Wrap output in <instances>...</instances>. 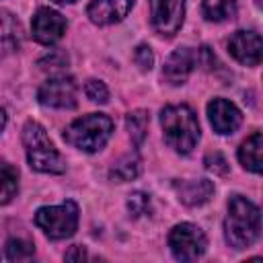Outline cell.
Wrapping results in <instances>:
<instances>
[{
  "mask_svg": "<svg viewBox=\"0 0 263 263\" xmlns=\"http://www.w3.org/2000/svg\"><path fill=\"white\" fill-rule=\"evenodd\" d=\"M261 234V210L245 195H230L224 218V238L232 249L255 245Z\"/></svg>",
  "mask_w": 263,
  "mask_h": 263,
  "instance_id": "6da1fadb",
  "label": "cell"
},
{
  "mask_svg": "<svg viewBox=\"0 0 263 263\" xmlns=\"http://www.w3.org/2000/svg\"><path fill=\"white\" fill-rule=\"evenodd\" d=\"M160 125L164 142L179 154H189L201 138L197 115L189 105H166L160 111Z\"/></svg>",
  "mask_w": 263,
  "mask_h": 263,
  "instance_id": "7a4b0ae2",
  "label": "cell"
},
{
  "mask_svg": "<svg viewBox=\"0 0 263 263\" xmlns=\"http://www.w3.org/2000/svg\"><path fill=\"white\" fill-rule=\"evenodd\" d=\"M23 146L27 154V162L37 173H49V175H62L66 171V160L60 154V150L49 140L45 127L39 121H25L23 125Z\"/></svg>",
  "mask_w": 263,
  "mask_h": 263,
  "instance_id": "3957f363",
  "label": "cell"
},
{
  "mask_svg": "<svg viewBox=\"0 0 263 263\" xmlns=\"http://www.w3.org/2000/svg\"><path fill=\"white\" fill-rule=\"evenodd\" d=\"M111 134H113V119L109 115L88 113L74 119L64 129V140L86 154H95L109 142Z\"/></svg>",
  "mask_w": 263,
  "mask_h": 263,
  "instance_id": "277c9868",
  "label": "cell"
},
{
  "mask_svg": "<svg viewBox=\"0 0 263 263\" xmlns=\"http://www.w3.org/2000/svg\"><path fill=\"white\" fill-rule=\"evenodd\" d=\"M80 210L78 203L72 199H66L60 205H43L35 212V224L43 234L51 240H64L70 238L78 228Z\"/></svg>",
  "mask_w": 263,
  "mask_h": 263,
  "instance_id": "5b68a950",
  "label": "cell"
},
{
  "mask_svg": "<svg viewBox=\"0 0 263 263\" xmlns=\"http://www.w3.org/2000/svg\"><path fill=\"white\" fill-rule=\"evenodd\" d=\"M168 249L177 261H195L208 249L205 232L193 222H181L168 232Z\"/></svg>",
  "mask_w": 263,
  "mask_h": 263,
  "instance_id": "8992f818",
  "label": "cell"
},
{
  "mask_svg": "<svg viewBox=\"0 0 263 263\" xmlns=\"http://www.w3.org/2000/svg\"><path fill=\"white\" fill-rule=\"evenodd\" d=\"M78 84L72 76L66 74H58L47 78L39 90H37V101L43 107H51V109H74L78 105Z\"/></svg>",
  "mask_w": 263,
  "mask_h": 263,
  "instance_id": "52a82bcc",
  "label": "cell"
},
{
  "mask_svg": "<svg viewBox=\"0 0 263 263\" xmlns=\"http://www.w3.org/2000/svg\"><path fill=\"white\" fill-rule=\"evenodd\" d=\"M150 25L160 37H175L185 21V0H148Z\"/></svg>",
  "mask_w": 263,
  "mask_h": 263,
  "instance_id": "ba28073f",
  "label": "cell"
},
{
  "mask_svg": "<svg viewBox=\"0 0 263 263\" xmlns=\"http://www.w3.org/2000/svg\"><path fill=\"white\" fill-rule=\"evenodd\" d=\"M66 18L49 8V6H41L37 8V12L33 14V21H31V33H33V39L41 45H53L58 43L64 33H66Z\"/></svg>",
  "mask_w": 263,
  "mask_h": 263,
  "instance_id": "9c48e42d",
  "label": "cell"
},
{
  "mask_svg": "<svg viewBox=\"0 0 263 263\" xmlns=\"http://www.w3.org/2000/svg\"><path fill=\"white\" fill-rule=\"evenodd\" d=\"M197 64L199 58L193 47H177L162 66V78L173 86H181L187 82V78L191 76Z\"/></svg>",
  "mask_w": 263,
  "mask_h": 263,
  "instance_id": "30bf717a",
  "label": "cell"
},
{
  "mask_svg": "<svg viewBox=\"0 0 263 263\" xmlns=\"http://www.w3.org/2000/svg\"><path fill=\"white\" fill-rule=\"evenodd\" d=\"M208 119H210V123H212V127H214L216 134L228 136V134H234L240 127L242 113L228 99L216 97V99H212L208 103Z\"/></svg>",
  "mask_w": 263,
  "mask_h": 263,
  "instance_id": "8fae6325",
  "label": "cell"
},
{
  "mask_svg": "<svg viewBox=\"0 0 263 263\" xmlns=\"http://www.w3.org/2000/svg\"><path fill=\"white\" fill-rule=\"evenodd\" d=\"M261 35L257 31H236L232 33V37L228 39V51L230 55L242 64V66H259L261 62Z\"/></svg>",
  "mask_w": 263,
  "mask_h": 263,
  "instance_id": "7c38bea8",
  "label": "cell"
},
{
  "mask_svg": "<svg viewBox=\"0 0 263 263\" xmlns=\"http://www.w3.org/2000/svg\"><path fill=\"white\" fill-rule=\"evenodd\" d=\"M132 6H134V0H90L86 14L90 23L99 27H107L123 21L129 14Z\"/></svg>",
  "mask_w": 263,
  "mask_h": 263,
  "instance_id": "4fadbf2b",
  "label": "cell"
},
{
  "mask_svg": "<svg viewBox=\"0 0 263 263\" xmlns=\"http://www.w3.org/2000/svg\"><path fill=\"white\" fill-rule=\"evenodd\" d=\"M173 189L181 203L187 208H199L210 201L214 195V183L210 179H189V181H175Z\"/></svg>",
  "mask_w": 263,
  "mask_h": 263,
  "instance_id": "5bb4252c",
  "label": "cell"
},
{
  "mask_svg": "<svg viewBox=\"0 0 263 263\" xmlns=\"http://www.w3.org/2000/svg\"><path fill=\"white\" fill-rule=\"evenodd\" d=\"M21 41H23V29L18 18L12 12L0 8V58L18 51Z\"/></svg>",
  "mask_w": 263,
  "mask_h": 263,
  "instance_id": "9a60e30c",
  "label": "cell"
},
{
  "mask_svg": "<svg viewBox=\"0 0 263 263\" xmlns=\"http://www.w3.org/2000/svg\"><path fill=\"white\" fill-rule=\"evenodd\" d=\"M261 150H263V138H261V132H253L238 148V160L240 164L259 175L261 173Z\"/></svg>",
  "mask_w": 263,
  "mask_h": 263,
  "instance_id": "2e32d148",
  "label": "cell"
},
{
  "mask_svg": "<svg viewBox=\"0 0 263 263\" xmlns=\"http://www.w3.org/2000/svg\"><path fill=\"white\" fill-rule=\"evenodd\" d=\"M142 171V160L138 156V152H129L125 156H121L117 162H113V166L109 168V179L115 183H127L134 181Z\"/></svg>",
  "mask_w": 263,
  "mask_h": 263,
  "instance_id": "e0dca14e",
  "label": "cell"
},
{
  "mask_svg": "<svg viewBox=\"0 0 263 263\" xmlns=\"http://www.w3.org/2000/svg\"><path fill=\"white\" fill-rule=\"evenodd\" d=\"M148 125H150V113L146 109H136L125 115V127L132 138L134 148H140L148 136Z\"/></svg>",
  "mask_w": 263,
  "mask_h": 263,
  "instance_id": "ac0fdd59",
  "label": "cell"
},
{
  "mask_svg": "<svg viewBox=\"0 0 263 263\" xmlns=\"http://www.w3.org/2000/svg\"><path fill=\"white\" fill-rule=\"evenodd\" d=\"M18 193V168L8 160H0V205L12 201Z\"/></svg>",
  "mask_w": 263,
  "mask_h": 263,
  "instance_id": "d6986e66",
  "label": "cell"
},
{
  "mask_svg": "<svg viewBox=\"0 0 263 263\" xmlns=\"http://www.w3.org/2000/svg\"><path fill=\"white\" fill-rule=\"evenodd\" d=\"M236 4L238 0H201V10L208 21L222 23L236 14Z\"/></svg>",
  "mask_w": 263,
  "mask_h": 263,
  "instance_id": "ffe728a7",
  "label": "cell"
},
{
  "mask_svg": "<svg viewBox=\"0 0 263 263\" xmlns=\"http://www.w3.org/2000/svg\"><path fill=\"white\" fill-rule=\"evenodd\" d=\"M4 249L8 261H31L35 257V247L23 238H8Z\"/></svg>",
  "mask_w": 263,
  "mask_h": 263,
  "instance_id": "44dd1931",
  "label": "cell"
},
{
  "mask_svg": "<svg viewBox=\"0 0 263 263\" xmlns=\"http://www.w3.org/2000/svg\"><path fill=\"white\" fill-rule=\"evenodd\" d=\"M127 212L132 218H140L150 212V195L144 191H134L127 197Z\"/></svg>",
  "mask_w": 263,
  "mask_h": 263,
  "instance_id": "7402d4cb",
  "label": "cell"
},
{
  "mask_svg": "<svg viewBox=\"0 0 263 263\" xmlns=\"http://www.w3.org/2000/svg\"><path fill=\"white\" fill-rule=\"evenodd\" d=\"M84 95H86V99H90L92 103H99V105H105L109 101V88L105 86L103 80H97V78H90L84 82Z\"/></svg>",
  "mask_w": 263,
  "mask_h": 263,
  "instance_id": "603a6c76",
  "label": "cell"
},
{
  "mask_svg": "<svg viewBox=\"0 0 263 263\" xmlns=\"http://www.w3.org/2000/svg\"><path fill=\"white\" fill-rule=\"evenodd\" d=\"M134 64L142 70V72H150L152 66H154V53L152 49L146 45V43H140L136 49H134Z\"/></svg>",
  "mask_w": 263,
  "mask_h": 263,
  "instance_id": "cb8c5ba5",
  "label": "cell"
},
{
  "mask_svg": "<svg viewBox=\"0 0 263 263\" xmlns=\"http://www.w3.org/2000/svg\"><path fill=\"white\" fill-rule=\"evenodd\" d=\"M203 164L214 175H228V168H230L228 166V160L224 158L222 152H208L205 158H203Z\"/></svg>",
  "mask_w": 263,
  "mask_h": 263,
  "instance_id": "d4e9b609",
  "label": "cell"
},
{
  "mask_svg": "<svg viewBox=\"0 0 263 263\" xmlns=\"http://www.w3.org/2000/svg\"><path fill=\"white\" fill-rule=\"evenodd\" d=\"M64 259H66V261H86V259H88V253H86L84 247L72 245V247L64 253Z\"/></svg>",
  "mask_w": 263,
  "mask_h": 263,
  "instance_id": "484cf974",
  "label": "cell"
},
{
  "mask_svg": "<svg viewBox=\"0 0 263 263\" xmlns=\"http://www.w3.org/2000/svg\"><path fill=\"white\" fill-rule=\"evenodd\" d=\"M6 111H4V107H0V134L4 132V127H6Z\"/></svg>",
  "mask_w": 263,
  "mask_h": 263,
  "instance_id": "4316f807",
  "label": "cell"
},
{
  "mask_svg": "<svg viewBox=\"0 0 263 263\" xmlns=\"http://www.w3.org/2000/svg\"><path fill=\"white\" fill-rule=\"evenodd\" d=\"M51 2H55V4H72L76 0H51Z\"/></svg>",
  "mask_w": 263,
  "mask_h": 263,
  "instance_id": "83f0119b",
  "label": "cell"
}]
</instances>
